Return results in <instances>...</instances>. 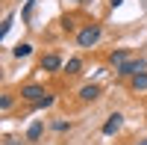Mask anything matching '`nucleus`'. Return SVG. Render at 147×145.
<instances>
[{
  "label": "nucleus",
  "mask_w": 147,
  "mask_h": 145,
  "mask_svg": "<svg viewBox=\"0 0 147 145\" xmlns=\"http://www.w3.org/2000/svg\"><path fill=\"white\" fill-rule=\"evenodd\" d=\"M32 6H35L32 0H27V3H24V12H21V15H24V18H30V15H32Z\"/></svg>",
  "instance_id": "nucleus-15"
},
{
  "label": "nucleus",
  "mask_w": 147,
  "mask_h": 145,
  "mask_svg": "<svg viewBox=\"0 0 147 145\" xmlns=\"http://www.w3.org/2000/svg\"><path fill=\"white\" fill-rule=\"evenodd\" d=\"M124 127V116L121 113H112L106 118V124H103V136H112V133H118V130Z\"/></svg>",
  "instance_id": "nucleus-4"
},
{
  "label": "nucleus",
  "mask_w": 147,
  "mask_h": 145,
  "mask_svg": "<svg viewBox=\"0 0 147 145\" xmlns=\"http://www.w3.org/2000/svg\"><path fill=\"white\" fill-rule=\"evenodd\" d=\"M0 110H3V113L12 110V95H3V98H0Z\"/></svg>",
  "instance_id": "nucleus-14"
},
{
  "label": "nucleus",
  "mask_w": 147,
  "mask_h": 145,
  "mask_svg": "<svg viewBox=\"0 0 147 145\" xmlns=\"http://www.w3.org/2000/svg\"><path fill=\"white\" fill-rule=\"evenodd\" d=\"M30 53H32V44L30 42H21V44L12 47V56H15V59H27Z\"/></svg>",
  "instance_id": "nucleus-9"
},
{
  "label": "nucleus",
  "mask_w": 147,
  "mask_h": 145,
  "mask_svg": "<svg viewBox=\"0 0 147 145\" xmlns=\"http://www.w3.org/2000/svg\"><path fill=\"white\" fill-rule=\"evenodd\" d=\"M80 68H82V62L74 56V59H68V62H65V68H62V71H68V74H80Z\"/></svg>",
  "instance_id": "nucleus-11"
},
{
  "label": "nucleus",
  "mask_w": 147,
  "mask_h": 145,
  "mask_svg": "<svg viewBox=\"0 0 147 145\" xmlns=\"http://www.w3.org/2000/svg\"><path fill=\"white\" fill-rule=\"evenodd\" d=\"M138 145H147V139H141V142H138Z\"/></svg>",
  "instance_id": "nucleus-18"
},
{
  "label": "nucleus",
  "mask_w": 147,
  "mask_h": 145,
  "mask_svg": "<svg viewBox=\"0 0 147 145\" xmlns=\"http://www.w3.org/2000/svg\"><path fill=\"white\" fill-rule=\"evenodd\" d=\"M109 62H112L115 68L127 65V62H129V51H124V47H121V51H112V56H109Z\"/></svg>",
  "instance_id": "nucleus-8"
},
{
  "label": "nucleus",
  "mask_w": 147,
  "mask_h": 145,
  "mask_svg": "<svg viewBox=\"0 0 147 145\" xmlns=\"http://www.w3.org/2000/svg\"><path fill=\"white\" fill-rule=\"evenodd\" d=\"M141 71H147V62H144V59H129L127 65L118 68V74H121V77H136V74H141Z\"/></svg>",
  "instance_id": "nucleus-2"
},
{
  "label": "nucleus",
  "mask_w": 147,
  "mask_h": 145,
  "mask_svg": "<svg viewBox=\"0 0 147 145\" xmlns=\"http://www.w3.org/2000/svg\"><path fill=\"white\" fill-rule=\"evenodd\" d=\"M53 101H56L53 95H44V98H41L38 104H35V107H38V110H47V107H53Z\"/></svg>",
  "instance_id": "nucleus-12"
},
{
  "label": "nucleus",
  "mask_w": 147,
  "mask_h": 145,
  "mask_svg": "<svg viewBox=\"0 0 147 145\" xmlns=\"http://www.w3.org/2000/svg\"><path fill=\"white\" fill-rule=\"evenodd\" d=\"M132 89H136V92H144L147 89V71H141V74L132 77Z\"/></svg>",
  "instance_id": "nucleus-10"
},
{
  "label": "nucleus",
  "mask_w": 147,
  "mask_h": 145,
  "mask_svg": "<svg viewBox=\"0 0 147 145\" xmlns=\"http://www.w3.org/2000/svg\"><path fill=\"white\" fill-rule=\"evenodd\" d=\"M100 36H103V30L97 27V24H88L85 30L77 33V44H80V47H94L97 42H100Z\"/></svg>",
  "instance_id": "nucleus-1"
},
{
  "label": "nucleus",
  "mask_w": 147,
  "mask_h": 145,
  "mask_svg": "<svg viewBox=\"0 0 147 145\" xmlns=\"http://www.w3.org/2000/svg\"><path fill=\"white\" fill-rule=\"evenodd\" d=\"M109 3H112V6H115V9H118V6H121V3H124V0H109Z\"/></svg>",
  "instance_id": "nucleus-17"
},
{
  "label": "nucleus",
  "mask_w": 147,
  "mask_h": 145,
  "mask_svg": "<svg viewBox=\"0 0 147 145\" xmlns=\"http://www.w3.org/2000/svg\"><path fill=\"white\" fill-rule=\"evenodd\" d=\"M65 65H62V56L59 53H47V56H41V71H50V74H56V71H62Z\"/></svg>",
  "instance_id": "nucleus-3"
},
{
  "label": "nucleus",
  "mask_w": 147,
  "mask_h": 145,
  "mask_svg": "<svg viewBox=\"0 0 147 145\" xmlns=\"http://www.w3.org/2000/svg\"><path fill=\"white\" fill-rule=\"evenodd\" d=\"M41 133H44V122H32V124L27 127V142H38Z\"/></svg>",
  "instance_id": "nucleus-7"
},
{
  "label": "nucleus",
  "mask_w": 147,
  "mask_h": 145,
  "mask_svg": "<svg viewBox=\"0 0 147 145\" xmlns=\"http://www.w3.org/2000/svg\"><path fill=\"white\" fill-rule=\"evenodd\" d=\"M9 27H12V15H6V18H3V27H0V39H6V36H9Z\"/></svg>",
  "instance_id": "nucleus-13"
},
{
  "label": "nucleus",
  "mask_w": 147,
  "mask_h": 145,
  "mask_svg": "<svg viewBox=\"0 0 147 145\" xmlns=\"http://www.w3.org/2000/svg\"><path fill=\"white\" fill-rule=\"evenodd\" d=\"M97 98H100V86H97V83H88V86L80 89V101L88 104V101H97Z\"/></svg>",
  "instance_id": "nucleus-6"
},
{
  "label": "nucleus",
  "mask_w": 147,
  "mask_h": 145,
  "mask_svg": "<svg viewBox=\"0 0 147 145\" xmlns=\"http://www.w3.org/2000/svg\"><path fill=\"white\" fill-rule=\"evenodd\" d=\"M53 127H56V130H71V122H56Z\"/></svg>",
  "instance_id": "nucleus-16"
},
{
  "label": "nucleus",
  "mask_w": 147,
  "mask_h": 145,
  "mask_svg": "<svg viewBox=\"0 0 147 145\" xmlns=\"http://www.w3.org/2000/svg\"><path fill=\"white\" fill-rule=\"evenodd\" d=\"M44 95H47V92H44L41 86H24V89H21V98L27 101V104H38Z\"/></svg>",
  "instance_id": "nucleus-5"
}]
</instances>
